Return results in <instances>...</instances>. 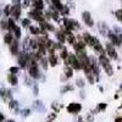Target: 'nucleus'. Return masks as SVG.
<instances>
[{
    "mask_svg": "<svg viewBox=\"0 0 122 122\" xmlns=\"http://www.w3.org/2000/svg\"><path fill=\"white\" fill-rule=\"evenodd\" d=\"M29 29H30V33L34 34V36L42 34V29H40L39 27H36V26H29Z\"/></svg>",
    "mask_w": 122,
    "mask_h": 122,
    "instance_id": "f3484780",
    "label": "nucleus"
},
{
    "mask_svg": "<svg viewBox=\"0 0 122 122\" xmlns=\"http://www.w3.org/2000/svg\"><path fill=\"white\" fill-rule=\"evenodd\" d=\"M33 5H34V9L42 10L44 6V3H43V0H33Z\"/></svg>",
    "mask_w": 122,
    "mask_h": 122,
    "instance_id": "a211bd4d",
    "label": "nucleus"
},
{
    "mask_svg": "<svg viewBox=\"0 0 122 122\" xmlns=\"http://www.w3.org/2000/svg\"><path fill=\"white\" fill-rule=\"evenodd\" d=\"M64 26L66 28V30H71V32H73V30L78 27V23L73 20H68V18H65L64 20Z\"/></svg>",
    "mask_w": 122,
    "mask_h": 122,
    "instance_id": "39448f33",
    "label": "nucleus"
},
{
    "mask_svg": "<svg viewBox=\"0 0 122 122\" xmlns=\"http://www.w3.org/2000/svg\"><path fill=\"white\" fill-rule=\"evenodd\" d=\"M40 62H42V66H43V68H44V70H46V68H48V61H46V59H45V57H42V59H40Z\"/></svg>",
    "mask_w": 122,
    "mask_h": 122,
    "instance_id": "cd10ccee",
    "label": "nucleus"
},
{
    "mask_svg": "<svg viewBox=\"0 0 122 122\" xmlns=\"http://www.w3.org/2000/svg\"><path fill=\"white\" fill-rule=\"evenodd\" d=\"M56 38L59 39V42H60L61 44L66 42V38H65V34H64V32H56Z\"/></svg>",
    "mask_w": 122,
    "mask_h": 122,
    "instance_id": "412c9836",
    "label": "nucleus"
},
{
    "mask_svg": "<svg viewBox=\"0 0 122 122\" xmlns=\"http://www.w3.org/2000/svg\"><path fill=\"white\" fill-rule=\"evenodd\" d=\"M53 6L55 7V9H57V10H62L64 9V6H62V4L60 3V0H53Z\"/></svg>",
    "mask_w": 122,
    "mask_h": 122,
    "instance_id": "4be33fe9",
    "label": "nucleus"
},
{
    "mask_svg": "<svg viewBox=\"0 0 122 122\" xmlns=\"http://www.w3.org/2000/svg\"><path fill=\"white\" fill-rule=\"evenodd\" d=\"M83 39H84V43L86 44H88V45H90V46H93V43H94V37H92L89 33H84L83 34Z\"/></svg>",
    "mask_w": 122,
    "mask_h": 122,
    "instance_id": "9b49d317",
    "label": "nucleus"
},
{
    "mask_svg": "<svg viewBox=\"0 0 122 122\" xmlns=\"http://www.w3.org/2000/svg\"><path fill=\"white\" fill-rule=\"evenodd\" d=\"M29 23H30V21L28 18H25V20H22V25L25 26V27H28L29 26Z\"/></svg>",
    "mask_w": 122,
    "mask_h": 122,
    "instance_id": "2f4dec72",
    "label": "nucleus"
},
{
    "mask_svg": "<svg viewBox=\"0 0 122 122\" xmlns=\"http://www.w3.org/2000/svg\"><path fill=\"white\" fill-rule=\"evenodd\" d=\"M4 11H5V15H6V16H7V15H11V7L6 6V7L4 9Z\"/></svg>",
    "mask_w": 122,
    "mask_h": 122,
    "instance_id": "7c9ffc66",
    "label": "nucleus"
},
{
    "mask_svg": "<svg viewBox=\"0 0 122 122\" xmlns=\"http://www.w3.org/2000/svg\"><path fill=\"white\" fill-rule=\"evenodd\" d=\"M48 62L51 65V66H56L57 65V56L53 53V54H50L49 55V59H48Z\"/></svg>",
    "mask_w": 122,
    "mask_h": 122,
    "instance_id": "dca6fc26",
    "label": "nucleus"
},
{
    "mask_svg": "<svg viewBox=\"0 0 122 122\" xmlns=\"http://www.w3.org/2000/svg\"><path fill=\"white\" fill-rule=\"evenodd\" d=\"M115 14H116V17L121 21V20H122V10H118V11H116Z\"/></svg>",
    "mask_w": 122,
    "mask_h": 122,
    "instance_id": "473e14b6",
    "label": "nucleus"
},
{
    "mask_svg": "<svg viewBox=\"0 0 122 122\" xmlns=\"http://www.w3.org/2000/svg\"><path fill=\"white\" fill-rule=\"evenodd\" d=\"M82 17H83V21H84V23H86L87 26L92 27V26L94 25V22H93V20H92V16H90L89 12H83Z\"/></svg>",
    "mask_w": 122,
    "mask_h": 122,
    "instance_id": "1a4fd4ad",
    "label": "nucleus"
},
{
    "mask_svg": "<svg viewBox=\"0 0 122 122\" xmlns=\"http://www.w3.org/2000/svg\"><path fill=\"white\" fill-rule=\"evenodd\" d=\"M10 51H11V54H14V55H17V51H18V43H17V40H14V42L10 44Z\"/></svg>",
    "mask_w": 122,
    "mask_h": 122,
    "instance_id": "2eb2a0df",
    "label": "nucleus"
},
{
    "mask_svg": "<svg viewBox=\"0 0 122 122\" xmlns=\"http://www.w3.org/2000/svg\"><path fill=\"white\" fill-rule=\"evenodd\" d=\"M121 22H122V20H121Z\"/></svg>",
    "mask_w": 122,
    "mask_h": 122,
    "instance_id": "79ce46f5",
    "label": "nucleus"
},
{
    "mask_svg": "<svg viewBox=\"0 0 122 122\" xmlns=\"http://www.w3.org/2000/svg\"><path fill=\"white\" fill-rule=\"evenodd\" d=\"M29 112H30L29 110H23V116H28V115H29Z\"/></svg>",
    "mask_w": 122,
    "mask_h": 122,
    "instance_id": "c9c22d12",
    "label": "nucleus"
},
{
    "mask_svg": "<svg viewBox=\"0 0 122 122\" xmlns=\"http://www.w3.org/2000/svg\"><path fill=\"white\" fill-rule=\"evenodd\" d=\"M0 122H4V121H0Z\"/></svg>",
    "mask_w": 122,
    "mask_h": 122,
    "instance_id": "ea45409f",
    "label": "nucleus"
},
{
    "mask_svg": "<svg viewBox=\"0 0 122 122\" xmlns=\"http://www.w3.org/2000/svg\"><path fill=\"white\" fill-rule=\"evenodd\" d=\"M29 16H30V18L36 20V21H39V22H43L44 18H45V15H43L42 11H40V10H37V9H34L32 12H29Z\"/></svg>",
    "mask_w": 122,
    "mask_h": 122,
    "instance_id": "20e7f679",
    "label": "nucleus"
},
{
    "mask_svg": "<svg viewBox=\"0 0 122 122\" xmlns=\"http://www.w3.org/2000/svg\"><path fill=\"white\" fill-rule=\"evenodd\" d=\"M115 122H122V116H120V117H117V118L115 120Z\"/></svg>",
    "mask_w": 122,
    "mask_h": 122,
    "instance_id": "e433bc0d",
    "label": "nucleus"
},
{
    "mask_svg": "<svg viewBox=\"0 0 122 122\" xmlns=\"http://www.w3.org/2000/svg\"><path fill=\"white\" fill-rule=\"evenodd\" d=\"M106 106H107V105H106L105 103H101V104H99V105H98V110H99V111H103V110H105V109H106Z\"/></svg>",
    "mask_w": 122,
    "mask_h": 122,
    "instance_id": "c756f323",
    "label": "nucleus"
},
{
    "mask_svg": "<svg viewBox=\"0 0 122 122\" xmlns=\"http://www.w3.org/2000/svg\"><path fill=\"white\" fill-rule=\"evenodd\" d=\"M81 110H82V105L79 103H71L67 106V111L70 114H78Z\"/></svg>",
    "mask_w": 122,
    "mask_h": 122,
    "instance_id": "423d86ee",
    "label": "nucleus"
},
{
    "mask_svg": "<svg viewBox=\"0 0 122 122\" xmlns=\"http://www.w3.org/2000/svg\"><path fill=\"white\" fill-rule=\"evenodd\" d=\"M12 30H14V34H15L16 39H20V38H21V29H20L17 26H15Z\"/></svg>",
    "mask_w": 122,
    "mask_h": 122,
    "instance_id": "5701e85b",
    "label": "nucleus"
},
{
    "mask_svg": "<svg viewBox=\"0 0 122 122\" xmlns=\"http://www.w3.org/2000/svg\"><path fill=\"white\" fill-rule=\"evenodd\" d=\"M60 56L62 57L64 60H66V59L68 57V53H67V50H66L65 48H62V49H61V54H60Z\"/></svg>",
    "mask_w": 122,
    "mask_h": 122,
    "instance_id": "393cba45",
    "label": "nucleus"
},
{
    "mask_svg": "<svg viewBox=\"0 0 122 122\" xmlns=\"http://www.w3.org/2000/svg\"><path fill=\"white\" fill-rule=\"evenodd\" d=\"M7 21H6V20H4V21H1V28L3 29H5V28H7Z\"/></svg>",
    "mask_w": 122,
    "mask_h": 122,
    "instance_id": "f704fd0d",
    "label": "nucleus"
},
{
    "mask_svg": "<svg viewBox=\"0 0 122 122\" xmlns=\"http://www.w3.org/2000/svg\"><path fill=\"white\" fill-rule=\"evenodd\" d=\"M65 65H70L73 70H81L82 68V64H81L79 59L77 57V55H73V54L68 55L67 60H65Z\"/></svg>",
    "mask_w": 122,
    "mask_h": 122,
    "instance_id": "f257e3e1",
    "label": "nucleus"
},
{
    "mask_svg": "<svg viewBox=\"0 0 122 122\" xmlns=\"http://www.w3.org/2000/svg\"><path fill=\"white\" fill-rule=\"evenodd\" d=\"M106 48V53L110 57H112V59H117V53H116V50H115V46L111 44V43H107L105 45Z\"/></svg>",
    "mask_w": 122,
    "mask_h": 122,
    "instance_id": "0eeeda50",
    "label": "nucleus"
},
{
    "mask_svg": "<svg viewBox=\"0 0 122 122\" xmlns=\"http://www.w3.org/2000/svg\"><path fill=\"white\" fill-rule=\"evenodd\" d=\"M72 75H73V68H72V67L66 66V67H65V77L68 79V78L72 77Z\"/></svg>",
    "mask_w": 122,
    "mask_h": 122,
    "instance_id": "6ab92c4d",
    "label": "nucleus"
},
{
    "mask_svg": "<svg viewBox=\"0 0 122 122\" xmlns=\"http://www.w3.org/2000/svg\"><path fill=\"white\" fill-rule=\"evenodd\" d=\"M107 36H109V38H110V40H111V44H112V45H120V44H121V40H120L118 36H116L115 33L109 32Z\"/></svg>",
    "mask_w": 122,
    "mask_h": 122,
    "instance_id": "6e6552de",
    "label": "nucleus"
},
{
    "mask_svg": "<svg viewBox=\"0 0 122 122\" xmlns=\"http://www.w3.org/2000/svg\"><path fill=\"white\" fill-rule=\"evenodd\" d=\"M121 89H122V86H121Z\"/></svg>",
    "mask_w": 122,
    "mask_h": 122,
    "instance_id": "a19ab883",
    "label": "nucleus"
},
{
    "mask_svg": "<svg viewBox=\"0 0 122 122\" xmlns=\"http://www.w3.org/2000/svg\"><path fill=\"white\" fill-rule=\"evenodd\" d=\"M81 122H82V121H81Z\"/></svg>",
    "mask_w": 122,
    "mask_h": 122,
    "instance_id": "37998d69",
    "label": "nucleus"
},
{
    "mask_svg": "<svg viewBox=\"0 0 122 122\" xmlns=\"http://www.w3.org/2000/svg\"><path fill=\"white\" fill-rule=\"evenodd\" d=\"M4 42H5V44H11L14 40H12V34L11 33H6L5 36H4Z\"/></svg>",
    "mask_w": 122,
    "mask_h": 122,
    "instance_id": "aec40b11",
    "label": "nucleus"
},
{
    "mask_svg": "<svg viewBox=\"0 0 122 122\" xmlns=\"http://www.w3.org/2000/svg\"><path fill=\"white\" fill-rule=\"evenodd\" d=\"M11 15L14 16V18H18L20 17V15H21V7H20V5H15L11 9Z\"/></svg>",
    "mask_w": 122,
    "mask_h": 122,
    "instance_id": "ddd939ff",
    "label": "nucleus"
},
{
    "mask_svg": "<svg viewBox=\"0 0 122 122\" xmlns=\"http://www.w3.org/2000/svg\"><path fill=\"white\" fill-rule=\"evenodd\" d=\"M76 84H77L79 88H83V86H84L83 79H82V78H77V79H76Z\"/></svg>",
    "mask_w": 122,
    "mask_h": 122,
    "instance_id": "bb28decb",
    "label": "nucleus"
},
{
    "mask_svg": "<svg viewBox=\"0 0 122 122\" xmlns=\"http://www.w3.org/2000/svg\"><path fill=\"white\" fill-rule=\"evenodd\" d=\"M56 117V112H54V114H51V115H50L49 117H48V122H51L54 118Z\"/></svg>",
    "mask_w": 122,
    "mask_h": 122,
    "instance_id": "72a5a7b5",
    "label": "nucleus"
},
{
    "mask_svg": "<svg viewBox=\"0 0 122 122\" xmlns=\"http://www.w3.org/2000/svg\"><path fill=\"white\" fill-rule=\"evenodd\" d=\"M7 81H9V83L11 84V86H16V84L18 83L17 76H16V75H12V73H9V75H7Z\"/></svg>",
    "mask_w": 122,
    "mask_h": 122,
    "instance_id": "4468645a",
    "label": "nucleus"
},
{
    "mask_svg": "<svg viewBox=\"0 0 122 122\" xmlns=\"http://www.w3.org/2000/svg\"><path fill=\"white\" fill-rule=\"evenodd\" d=\"M9 107L11 109V110H14V109H16V110H17V107H18L17 101H15V100H11V101L9 103Z\"/></svg>",
    "mask_w": 122,
    "mask_h": 122,
    "instance_id": "b1692460",
    "label": "nucleus"
},
{
    "mask_svg": "<svg viewBox=\"0 0 122 122\" xmlns=\"http://www.w3.org/2000/svg\"><path fill=\"white\" fill-rule=\"evenodd\" d=\"M18 71H20V68H18V67H16V66H14V67L10 68V73L16 75V73H18Z\"/></svg>",
    "mask_w": 122,
    "mask_h": 122,
    "instance_id": "c85d7f7f",
    "label": "nucleus"
},
{
    "mask_svg": "<svg viewBox=\"0 0 122 122\" xmlns=\"http://www.w3.org/2000/svg\"><path fill=\"white\" fill-rule=\"evenodd\" d=\"M99 61H100L101 66L104 67L105 72H106L109 76H112V73H114L112 67H111V65H110V61H109V59L105 56V54H100V56H99Z\"/></svg>",
    "mask_w": 122,
    "mask_h": 122,
    "instance_id": "f03ea898",
    "label": "nucleus"
},
{
    "mask_svg": "<svg viewBox=\"0 0 122 122\" xmlns=\"http://www.w3.org/2000/svg\"><path fill=\"white\" fill-rule=\"evenodd\" d=\"M64 34H65L66 40H67L70 44H75V36H73V33L71 32V30H65Z\"/></svg>",
    "mask_w": 122,
    "mask_h": 122,
    "instance_id": "9d476101",
    "label": "nucleus"
},
{
    "mask_svg": "<svg viewBox=\"0 0 122 122\" xmlns=\"http://www.w3.org/2000/svg\"><path fill=\"white\" fill-rule=\"evenodd\" d=\"M17 60H18V64H20V66L21 67H27L28 65H29V61H30V56L29 55H27V54H18V57H17Z\"/></svg>",
    "mask_w": 122,
    "mask_h": 122,
    "instance_id": "7ed1b4c3",
    "label": "nucleus"
},
{
    "mask_svg": "<svg viewBox=\"0 0 122 122\" xmlns=\"http://www.w3.org/2000/svg\"><path fill=\"white\" fill-rule=\"evenodd\" d=\"M4 118H5L4 115H3V114H0V121H4Z\"/></svg>",
    "mask_w": 122,
    "mask_h": 122,
    "instance_id": "4c0bfd02",
    "label": "nucleus"
},
{
    "mask_svg": "<svg viewBox=\"0 0 122 122\" xmlns=\"http://www.w3.org/2000/svg\"><path fill=\"white\" fill-rule=\"evenodd\" d=\"M93 48H94V50H95V51H98V53H100V54H104V49H103V46H101L100 42H99V40H98L97 38L94 39Z\"/></svg>",
    "mask_w": 122,
    "mask_h": 122,
    "instance_id": "f8f14e48",
    "label": "nucleus"
},
{
    "mask_svg": "<svg viewBox=\"0 0 122 122\" xmlns=\"http://www.w3.org/2000/svg\"><path fill=\"white\" fill-rule=\"evenodd\" d=\"M68 90H73V86H65L61 89V93H65V92H68Z\"/></svg>",
    "mask_w": 122,
    "mask_h": 122,
    "instance_id": "a878e982",
    "label": "nucleus"
},
{
    "mask_svg": "<svg viewBox=\"0 0 122 122\" xmlns=\"http://www.w3.org/2000/svg\"><path fill=\"white\" fill-rule=\"evenodd\" d=\"M120 109H122V104H121V106H120Z\"/></svg>",
    "mask_w": 122,
    "mask_h": 122,
    "instance_id": "58836bf2",
    "label": "nucleus"
}]
</instances>
